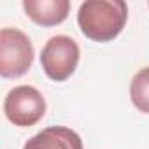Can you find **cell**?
<instances>
[{"mask_svg": "<svg viewBox=\"0 0 149 149\" xmlns=\"http://www.w3.org/2000/svg\"><path fill=\"white\" fill-rule=\"evenodd\" d=\"M79 46L68 35L51 37L40 51V65L51 81H67L77 68Z\"/></svg>", "mask_w": 149, "mask_h": 149, "instance_id": "obj_3", "label": "cell"}, {"mask_svg": "<svg viewBox=\"0 0 149 149\" xmlns=\"http://www.w3.org/2000/svg\"><path fill=\"white\" fill-rule=\"evenodd\" d=\"M128 19V6L123 0H88L79 6L77 25L84 37L95 42L116 39Z\"/></svg>", "mask_w": 149, "mask_h": 149, "instance_id": "obj_1", "label": "cell"}, {"mask_svg": "<svg viewBox=\"0 0 149 149\" xmlns=\"http://www.w3.org/2000/svg\"><path fill=\"white\" fill-rule=\"evenodd\" d=\"M23 149H83V140L67 126H47L28 139Z\"/></svg>", "mask_w": 149, "mask_h": 149, "instance_id": "obj_5", "label": "cell"}, {"mask_svg": "<svg viewBox=\"0 0 149 149\" xmlns=\"http://www.w3.org/2000/svg\"><path fill=\"white\" fill-rule=\"evenodd\" d=\"M4 112L14 126H33L46 114V98L33 86H16L4 100Z\"/></svg>", "mask_w": 149, "mask_h": 149, "instance_id": "obj_4", "label": "cell"}, {"mask_svg": "<svg viewBox=\"0 0 149 149\" xmlns=\"http://www.w3.org/2000/svg\"><path fill=\"white\" fill-rule=\"evenodd\" d=\"M26 16L40 26H56L63 23L70 13L68 0H25Z\"/></svg>", "mask_w": 149, "mask_h": 149, "instance_id": "obj_6", "label": "cell"}, {"mask_svg": "<svg viewBox=\"0 0 149 149\" xmlns=\"http://www.w3.org/2000/svg\"><path fill=\"white\" fill-rule=\"evenodd\" d=\"M33 46L28 35L18 28L0 32V76L6 79L21 77L33 63Z\"/></svg>", "mask_w": 149, "mask_h": 149, "instance_id": "obj_2", "label": "cell"}, {"mask_svg": "<svg viewBox=\"0 0 149 149\" xmlns=\"http://www.w3.org/2000/svg\"><path fill=\"white\" fill-rule=\"evenodd\" d=\"M132 104L144 114H149V67L140 68L130 84Z\"/></svg>", "mask_w": 149, "mask_h": 149, "instance_id": "obj_7", "label": "cell"}, {"mask_svg": "<svg viewBox=\"0 0 149 149\" xmlns=\"http://www.w3.org/2000/svg\"><path fill=\"white\" fill-rule=\"evenodd\" d=\"M147 6H149V2H147Z\"/></svg>", "mask_w": 149, "mask_h": 149, "instance_id": "obj_8", "label": "cell"}]
</instances>
